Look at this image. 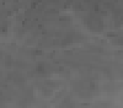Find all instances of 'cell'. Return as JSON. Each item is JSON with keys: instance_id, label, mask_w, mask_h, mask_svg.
Wrapping results in <instances>:
<instances>
[{"instance_id": "obj_1", "label": "cell", "mask_w": 123, "mask_h": 108, "mask_svg": "<svg viewBox=\"0 0 123 108\" xmlns=\"http://www.w3.org/2000/svg\"><path fill=\"white\" fill-rule=\"evenodd\" d=\"M84 21L86 23V26L92 29V31H101L102 29V25H104V22H102L101 17L98 16H89V17H85Z\"/></svg>"}]
</instances>
